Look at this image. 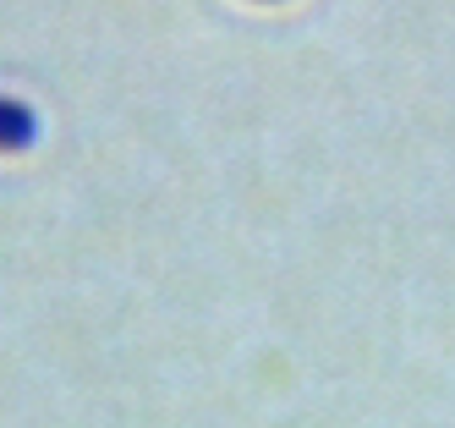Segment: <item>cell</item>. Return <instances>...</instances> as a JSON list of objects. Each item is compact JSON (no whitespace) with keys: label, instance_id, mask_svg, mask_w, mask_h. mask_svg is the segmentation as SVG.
I'll return each instance as SVG.
<instances>
[{"label":"cell","instance_id":"cell-1","mask_svg":"<svg viewBox=\"0 0 455 428\" xmlns=\"http://www.w3.org/2000/svg\"><path fill=\"white\" fill-rule=\"evenodd\" d=\"M28 138H34V116L12 99H0V149H22Z\"/></svg>","mask_w":455,"mask_h":428}]
</instances>
